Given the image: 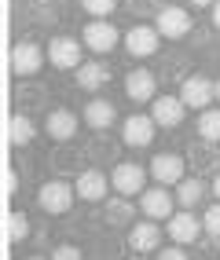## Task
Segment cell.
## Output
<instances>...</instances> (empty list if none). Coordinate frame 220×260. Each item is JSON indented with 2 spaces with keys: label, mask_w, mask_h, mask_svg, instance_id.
Segmentation results:
<instances>
[{
  "label": "cell",
  "mask_w": 220,
  "mask_h": 260,
  "mask_svg": "<svg viewBox=\"0 0 220 260\" xmlns=\"http://www.w3.org/2000/svg\"><path fill=\"white\" fill-rule=\"evenodd\" d=\"M84 121H88L92 128H110L114 121H117V110H114V103L110 99H92L88 107H84Z\"/></svg>",
  "instance_id": "obj_18"
},
{
  "label": "cell",
  "mask_w": 220,
  "mask_h": 260,
  "mask_svg": "<svg viewBox=\"0 0 220 260\" xmlns=\"http://www.w3.org/2000/svg\"><path fill=\"white\" fill-rule=\"evenodd\" d=\"M198 228H202V220L195 216V213H173L169 216V238L176 242V246H187V242H195L198 238Z\"/></svg>",
  "instance_id": "obj_12"
},
{
  "label": "cell",
  "mask_w": 220,
  "mask_h": 260,
  "mask_svg": "<svg viewBox=\"0 0 220 260\" xmlns=\"http://www.w3.org/2000/svg\"><path fill=\"white\" fill-rule=\"evenodd\" d=\"M81 4H84L88 15H110L117 8V0H81Z\"/></svg>",
  "instance_id": "obj_26"
},
{
  "label": "cell",
  "mask_w": 220,
  "mask_h": 260,
  "mask_svg": "<svg viewBox=\"0 0 220 260\" xmlns=\"http://www.w3.org/2000/svg\"><path fill=\"white\" fill-rule=\"evenodd\" d=\"M154 128H158L154 117L132 114V117H125V125H121V140H125L129 147H150V140H154Z\"/></svg>",
  "instance_id": "obj_5"
},
{
  "label": "cell",
  "mask_w": 220,
  "mask_h": 260,
  "mask_svg": "<svg viewBox=\"0 0 220 260\" xmlns=\"http://www.w3.org/2000/svg\"><path fill=\"white\" fill-rule=\"evenodd\" d=\"M183 114H187V107H183L180 95H158L150 103V117H154L162 128H176L183 121Z\"/></svg>",
  "instance_id": "obj_6"
},
{
  "label": "cell",
  "mask_w": 220,
  "mask_h": 260,
  "mask_svg": "<svg viewBox=\"0 0 220 260\" xmlns=\"http://www.w3.org/2000/svg\"><path fill=\"white\" fill-rule=\"evenodd\" d=\"M48 59H52V66H59V70H77L81 66V41L55 37L52 44H48Z\"/></svg>",
  "instance_id": "obj_8"
},
{
  "label": "cell",
  "mask_w": 220,
  "mask_h": 260,
  "mask_svg": "<svg viewBox=\"0 0 220 260\" xmlns=\"http://www.w3.org/2000/svg\"><path fill=\"white\" fill-rule=\"evenodd\" d=\"M41 62H44V51L33 44V41L15 44V51H11V66H15V74H19V77H33V74L41 70Z\"/></svg>",
  "instance_id": "obj_10"
},
{
  "label": "cell",
  "mask_w": 220,
  "mask_h": 260,
  "mask_svg": "<svg viewBox=\"0 0 220 260\" xmlns=\"http://www.w3.org/2000/svg\"><path fill=\"white\" fill-rule=\"evenodd\" d=\"M129 4L136 8V11H140V8H150V4H154V0H129Z\"/></svg>",
  "instance_id": "obj_29"
},
{
  "label": "cell",
  "mask_w": 220,
  "mask_h": 260,
  "mask_svg": "<svg viewBox=\"0 0 220 260\" xmlns=\"http://www.w3.org/2000/svg\"><path fill=\"white\" fill-rule=\"evenodd\" d=\"M107 81H110V70H107L103 62H81L77 66V84H81L84 92H99Z\"/></svg>",
  "instance_id": "obj_19"
},
{
  "label": "cell",
  "mask_w": 220,
  "mask_h": 260,
  "mask_svg": "<svg viewBox=\"0 0 220 260\" xmlns=\"http://www.w3.org/2000/svg\"><path fill=\"white\" fill-rule=\"evenodd\" d=\"M216 103H220V81H216Z\"/></svg>",
  "instance_id": "obj_33"
},
{
  "label": "cell",
  "mask_w": 220,
  "mask_h": 260,
  "mask_svg": "<svg viewBox=\"0 0 220 260\" xmlns=\"http://www.w3.org/2000/svg\"><path fill=\"white\" fill-rule=\"evenodd\" d=\"M74 194H77V187H70L66 180H48V183L41 187L37 202H41V209H44V213L59 216V213H66V209L74 205Z\"/></svg>",
  "instance_id": "obj_1"
},
{
  "label": "cell",
  "mask_w": 220,
  "mask_h": 260,
  "mask_svg": "<svg viewBox=\"0 0 220 260\" xmlns=\"http://www.w3.org/2000/svg\"><path fill=\"white\" fill-rule=\"evenodd\" d=\"M52 260H81V249H77V246H59V249L52 253Z\"/></svg>",
  "instance_id": "obj_27"
},
{
  "label": "cell",
  "mask_w": 220,
  "mask_h": 260,
  "mask_svg": "<svg viewBox=\"0 0 220 260\" xmlns=\"http://www.w3.org/2000/svg\"><path fill=\"white\" fill-rule=\"evenodd\" d=\"M202 194H206V183H202V180H180V183H176V202L183 205V209L198 205Z\"/></svg>",
  "instance_id": "obj_20"
},
{
  "label": "cell",
  "mask_w": 220,
  "mask_h": 260,
  "mask_svg": "<svg viewBox=\"0 0 220 260\" xmlns=\"http://www.w3.org/2000/svg\"><path fill=\"white\" fill-rule=\"evenodd\" d=\"M198 136H202V140H220V110H202Z\"/></svg>",
  "instance_id": "obj_23"
},
{
  "label": "cell",
  "mask_w": 220,
  "mask_h": 260,
  "mask_svg": "<svg viewBox=\"0 0 220 260\" xmlns=\"http://www.w3.org/2000/svg\"><path fill=\"white\" fill-rule=\"evenodd\" d=\"M180 99H183V107H191V110H209V103L216 99V84L206 81V77H187L183 88H180Z\"/></svg>",
  "instance_id": "obj_4"
},
{
  "label": "cell",
  "mask_w": 220,
  "mask_h": 260,
  "mask_svg": "<svg viewBox=\"0 0 220 260\" xmlns=\"http://www.w3.org/2000/svg\"><path fill=\"white\" fill-rule=\"evenodd\" d=\"M140 209H143L150 220H169V216H173V194H169L165 187L143 190V198H140Z\"/></svg>",
  "instance_id": "obj_13"
},
{
  "label": "cell",
  "mask_w": 220,
  "mask_h": 260,
  "mask_svg": "<svg viewBox=\"0 0 220 260\" xmlns=\"http://www.w3.org/2000/svg\"><path fill=\"white\" fill-rule=\"evenodd\" d=\"M74 187H77V194H81L84 202H103V198H107V176H103L99 169L81 172Z\"/></svg>",
  "instance_id": "obj_15"
},
{
  "label": "cell",
  "mask_w": 220,
  "mask_h": 260,
  "mask_svg": "<svg viewBox=\"0 0 220 260\" xmlns=\"http://www.w3.org/2000/svg\"><path fill=\"white\" fill-rule=\"evenodd\" d=\"M132 260H143V256H132Z\"/></svg>",
  "instance_id": "obj_34"
},
{
  "label": "cell",
  "mask_w": 220,
  "mask_h": 260,
  "mask_svg": "<svg viewBox=\"0 0 220 260\" xmlns=\"http://www.w3.org/2000/svg\"><path fill=\"white\" fill-rule=\"evenodd\" d=\"M213 194H216V202H220V172H216V180H213Z\"/></svg>",
  "instance_id": "obj_32"
},
{
  "label": "cell",
  "mask_w": 220,
  "mask_h": 260,
  "mask_svg": "<svg viewBox=\"0 0 220 260\" xmlns=\"http://www.w3.org/2000/svg\"><path fill=\"white\" fill-rule=\"evenodd\" d=\"M158 260H187L183 249H158Z\"/></svg>",
  "instance_id": "obj_28"
},
{
  "label": "cell",
  "mask_w": 220,
  "mask_h": 260,
  "mask_svg": "<svg viewBox=\"0 0 220 260\" xmlns=\"http://www.w3.org/2000/svg\"><path fill=\"white\" fill-rule=\"evenodd\" d=\"M150 176H154L162 187H176L180 180H187V176H183V158H180V154H158V158L154 161H150Z\"/></svg>",
  "instance_id": "obj_7"
},
{
  "label": "cell",
  "mask_w": 220,
  "mask_h": 260,
  "mask_svg": "<svg viewBox=\"0 0 220 260\" xmlns=\"http://www.w3.org/2000/svg\"><path fill=\"white\" fill-rule=\"evenodd\" d=\"M107 220L114 223V228H125V223L132 220V205H129L125 194H121V198H114V202H107Z\"/></svg>",
  "instance_id": "obj_21"
},
{
  "label": "cell",
  "mask_w": 220,
  "mask_h": 260,
  "mask_svg": "<svg viewBox=\"0 0 220 260\" xmlns=\"http://www.w3.org/2000/svg\"><path fill=\"white\" fill-rule=\"evenodd\" d=\"M125 92H129V99H136V103L154 99V74H150V70H132L125 77Z\"/></svg>",
  "instance_id": "obj_16"
},
{
  "label": "cell",
  "mask_w": 220,
  "mask_h": 260,
  "mask_svg": "<svg viewBox=\"0 0 220 260\" xmlns=\"http://www.w3.org/2000/svg\"><path fill=\"white\" fill-rule=\"evenodd\" d=\"M129 246L136 249L140 256L150 253V249H158V246H162V228H158V223H150V220L136 223V228L129 231Z\"/></svg>",
  "instance_id": "obj_14"
},
{
  "label": "cell",
  "mask_w": 220,
  "mask_h": 260,
  "mask_svg": "<svg viewBox=\"0 0 220 260\" xmlns=\"http://www.w3.org/2000/svg\"><path fill=\"white\" fill-rule=\"evenodd\" d=\"M213 26L220 29V0H216V4H213Z\"/></svg>",
  "instance_id": "obj_30"
},
{
  "label": "cell",
  "mask_w": 220,
  "mask_h": 260,
  "mask_svg": "<svg viewBox=\"0 0 220 260\" xmlns=\"http://www.w3.org/2000/svg\"><path fill=\"white\" fill-rule=\"evenodd\" d=\"M29 260H41V256H29Z\"/></svg>",
  "instance_id": "obj_35"
},
{
  "label": "cell",
  "mask_w": 220,
  "mask_h": 260,
  "mask_svg": "<svg viewBox=\"0 0 220 260\" xmlns=\"http://www.w3.org/2000/svg\"><path fill=\"white\" fill-rule=\"evenodd\" d=\"M191 4H195V8H213L216 0H191Z\"/></svg>",
  "instance_id": "obj_31"
},
{
  "label": "cell",
  "mask_w": 220,
  "mask_h": 260,
  "mask_svg": "<svg viewBox=\"0 0 220 260\" xmlns=\"http://www.w3.org/2000/svg\"><path fill=\"white\" fill-rule=\"evenodd\" d=\"M158 37H162V33L150 29V26H132V29L125 33V48H129L136 59H150V55L158 51Z\"/></svg>",
  "instance_id": "obj_11"
},
{
  "label": "cell",
  "mask_w": 220,
  "mask_h": 260,
  "mask_svg": "<svg viewBox=\"0 0 220 260\" xmlns=\"http://www.w3.org/2000/svg\"><path fill=\"white\" fill-rule=\"evenodd\" d=\"M143 183H147V172L136 161H121L114 169V190H117V194L132 198V194H140V190H143Z\"/></svg>",
  "instance_id": "obj_9"
},
{
  "label": "cell",
  "mask_w": 220,
  "mask_h": 260,
  "mask_svg": "<svg viewBox=\"0 0 220 260\" xmlns=\"http://www.w3.org/2000/svg\"><path fill=\"white\" fill-rule=\"evenodd\" d=\"M44 128H48V136H52V140L66 143V140L77 132V117H74L70 110H52V114H48V121H44Z\"/></svg>",
  "instance_id": "obj_17"
},
{
  "label": "cell",
  "mask_w": 220,
  "mask_h": 260,
  "mask_svg": "<svg viewBox=\"0 0 220 260\" xmlns=\"http://www.w3.org/2000/svg\"><path fill=\"white\" fill-rule=\"evenodd\" d=\"M81 41H84V48H92L96 55H107L110 48H117V41H121V33H117V29H114L110 22L96 19V22H88V26H84Z\"/></svg>",
  "instance_id": "obj_3"
},
{
  "label": "cell",
  "mask_w": 220,
  "mask_h": 260,
  "mask_svg": "<svg viewBox=\"0 0 220 260\" xmlns=\"http://www.w3.org/2000/svg\"><path fill=\"white\" fill-rule=\"evenodd\" d=\"M162 37L169 41H180V37H187L191 33V15L176 8V4H169V8H158V26H154Z\"/></svg>",
  "instance_id": "obj_2"
},
{
  "label": "cell",
  "mask_w": 220,
  "mask_h": 260,
  "mask_svg": "<svg viewBox=\"0 0 220 260\" xmlns=\"http://www.w3.org/2000/svg\"><path fill=\"white\" fill-rule=\"evenodd\" d=\"M29 140H33V121L22 117V114H15V117H11V143H15V147H26Z\"/></svg>",
  "instance_id": "obj_22"
},
{
  "label": "cell",
  "mask_w": 220,
  "mask_h": 260,
  "mask_svg": "<svg viewBox=\"0 0 220 260\" xmlns=\"http://www.w3.org/2000/svg\"><path fill=\"white\" fill-rule=\"evenodd\" d=\"M8 228H11V242H22V238L29 235V220H26V213H11V216H8Z\"/></svg>",
  "instance_id": "obj_24"
},
{
  "label": "cell",
  "mask_w": 220,
  "mask_h": 260,
  "mask_svg": "<svg viewBox=\"0 0 220 260\" xmlns=\"http://www.w3.org/2000/svg\"><path fill=\"white\" fill-rule=\"evenodd\" d=\"M202 228H206L213 238H220V202L206 209V216H202Z\"/></svg>",
  "instance_id": "obj_25"
}]
</instances>
